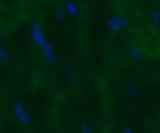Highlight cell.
<instances>
[{
  "label": "cell",
  "mask_w": 160,
  "mask_h": 133,
  "mask_svg": "<svg viewBox=\"0 0 160 133\" xmlns=\"http://www.w3.org/2000/svg\"><path fill=\"white\" fill-rule=\"evenodd\" d=\"M0 40H2V35L1 34H0Z\"/></svg>",
  "instance_id": "cell-8"
},
{
  "label": "cell",
  "mask_w": 160,
  "mask_h": 133,
  "mask_svg": "<svg viewBox=\"0 0 160 133\" xmlns=\"http://www.w3.org/2000/svg\"><path fill=\"white\" fill-rule=\"evenodd\" d=\"M65 15H66L65 6H56V9H55V20L60 21L61 19H64Z\"/></svg>",
  "instance_id": "cell-5"
},
{
  "label": "cell",
  "mask_w": 160,
  "mask_h": 133,
  "mask_svg": "<svg viewBox=\"0 0 160 133\" xmlns=\"http://www.w3.org/2000/svg\"><path fill=\"white\" fill-rule=\"evenodd\" d=\"M64 68H65V75H66V80H68V83L70 86H74L75 85V78H74V73L70 68V66L68 63H64Z\"/></svg>",
  "instance_id": "cell-3"
},
{
  "label": "cell",
  "mask_w": 160,
  "mask_h": 133,
  "mask_svg": "<svg viewBox=\"0 0 160 133\" xmlns=\"http://www.w3.org/2000/svg\"><path fill=\"white\" fill-rule=\"evenodd\" d=\"M31 37H32L35 45L39 46V47L42 50V52H44L46 60H48L49 62L54 63V62L56 61L55 52H54L52 46L50 45V42L45 39L44 32H42V29H41V25H40L38 21H34L32 25H31Z\"/></svg>",
  "instance_id": "cell-1"
},
{
  "label": "cell",
  "mask_w": 160,
  "mask_h": 133,
  "mask_svg": "<svg viewBox=\"0 0 160 133\" xmlns=\"http://www.w3.org/2000/svg\"><path fill=\"white\" fill-rule=\"evenodd\" d=\"M80 133H91V131H90V128H89L86 122H81V124H80Z\"/></svg>",
  "instance_id": "cell-7"
},
{
  "label": "cell",
  "mask_w": 160,
  "mask_h": 133,
  "mask_svg": "<svg viewBox=\"0 0 160 133\" xmlns=\"http://www.w3.org/2000/svg\"><path fill=\"white\" fill-rule=\"evenodd\" d=\"M0 62H2V63H10L11 62V57H10L9 52L2 46H0Z\"/></svg>",
  "instance_id": "cell-4"
},
{
  "label": "cell",
  "mask_w": 160,
  "mask_h": 133,
  "mask_svg": "<svg viewBox=\"0 0 160 133\" xmlns=\"http://www.w3.org/2000/svg\"><path fill=\"white\" fill-rule=\"evenodd\" d=\"M65 9H66V12H69V14H71V15H76V12H78V7H76L75 4L71 2L70 0L65 1Z\"/></svg>",
  "instance_id": "cell-6"
},
{
  "label": "cell",
  "mask_w": 160,
  "mask_h": 133,
  "mask_svg": "<svg viewBox=\"0 0 160 133\" xmlns=\"http://www.w3.org/2000/svg\"><path fill=\"white\" fill-rule=\"evenodd\" d=\"M11 111L12 114L15 117V119L22 124H30L32 122V118L30 116V113L28 112V109L25 108V106L20 102V101H15L11 106Z\"/></svg>",
  "instance_id": "cell-2"
}]
</instances>
